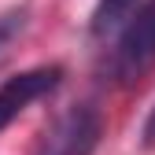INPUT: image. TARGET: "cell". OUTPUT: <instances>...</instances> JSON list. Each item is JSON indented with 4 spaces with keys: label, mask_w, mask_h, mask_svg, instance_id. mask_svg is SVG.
Wrapping results in <instances>:
<instances>
[{
    "label": "cell",
    "mask_w": 155,
    "mask_h": 155,
    "mask_svg": "<svg viewBox=\"0 0 155 155\" xmlns=\"http://www.w3.org/2000/svg\"><path fill=\"white\" fill-rule=\"evenodd\" d=\"M26 26H30V8H26V4L0 11V63H4L8 55H11L15 41L26 33Z\"/></svg>",
    "instance_id": "5"
},
{
    "label": "cell",
    "mask_w": 155,
    "mask_h": 155,
    "mask_svg": "<svg viewBox=\"0 0 155 155\" xmlns=\"http://www.w3.org/2000/svg\"><path fill=\"white\" fill-rule=\"evenodd\" d=\"M137 8H140V0H100L96 11H92V22H89L92 37H107L114 30H122L129 18H133Z\"/></svg>",
    "instance_id": "4"
},
{
    "label": "cell",
    "mask_w": 155,
    "mask_h": 155,
    "mask_svg": "<svg viewBox=\"0 0 155 155\" xmlns=\"http://www.w3.org/2000/svg\"><path fill=\"white\" fill-rule=\"evenodd\" d=\"M100 133H104L100 111L92 104H78L48 126L33 155H92L100 144Z\"/></svg>",
    "instance_id": "2"
},
{
    "label": "cell",
    "mask_w": 155,
    "mask_h": 155,
    "mask_svg": "<svg viewBox=\"0 0 155 155\" xmlns=\"http://www.w3.org/2000/svg\"><path fill=\"white\" fill-rule=\"evenodd\" d=\"M155 63V0L133 11V18L122 26V37L111 52L107 74L118 85H129Z\"/></svg>",
    "instance_id": "1"
},
{
    "label": "cell",
    "mask_w": 155,
    "mask_h": 155,
    "mask_svg": "<svg viewBox=\"0 0 155 155\" xmlns=\"http://www.w3.org/2000/svg\"><path fill=\"white\" fill-rule=\"evenodd\" d=\"M144 137H148V144H155V111H151V118H148V126H144Z\"/></svg>",
    "instance_id": "6"
},
{
    "label": "cell",
    "mask_w": 155,
    "mask_h": 155,
    "mask_svg": "<svg viewBox=\"0 0 155 155\" xmlns=\"http://www.w3.org/2000/svg\"><path fill=\"white\" fill-rule=\"evenodd\" d=\"M59 78H63V67H33V70H22V74L8 78L0 85V129L11 126L33 100L48 96L59 85Z\"/></svg>",
    "instance_id": "3"
}]
</instances>
